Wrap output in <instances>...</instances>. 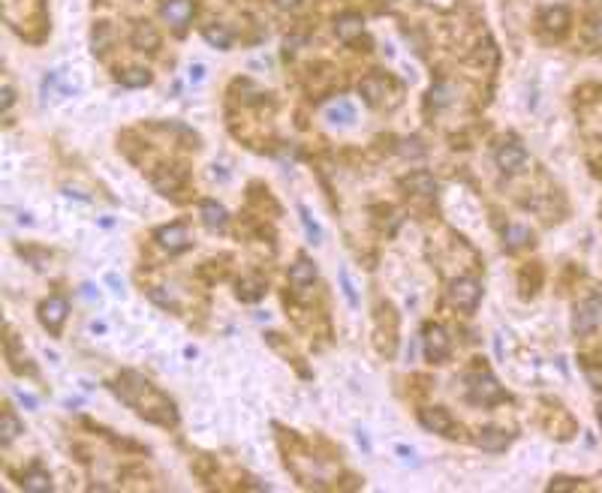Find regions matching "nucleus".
<instances>
[{
    "instance_id": "5",
    "label": "nucleus",
    "mask_w": 602,
    "mask_h": 493,
    "mask_svg": "<svg viewBox=\"0 0 602 493\" xmlns=\"http://www.w3.org/2000/svg\"><path fill=\"white\" fill-rule=\"evenodd\" d=\"M425 358L428 361H443L446 355H449V337H446V331L440 325H428L425 328Z\"/></svg>"
},
{
    "instance_id": "28",
    "label": "nucleus",
    "mask_w": 602,
    "mask_h": 493,
    "mask_svg": "<svg viewBox=\"0 0 602 493\" xmlns=\"http://www.w3.org/2000/svg\"><path fill=\"white\" fill-rule=\"evenodd\" d=\"M400 154L404 156H425V148L416 142V139H410V142H404V148H400Z\"/></svg>"
},
{
    "instance_id": "15",
    "label": "nucleus",
    "mask_w": 602,
    "mask_h": 493,
    "mask_svg": "<svg viewBox=\"0 0 602 493\" xmlns=\"http://www.w3.org/2000/svg\"><path fill=\"white\" fill-rule=\"evenodd\" d=\"M133 46L142 49V51H145V49H148V51H151V49H157V46H160V33L154 30V27L148 25V21H145V25H139V27H136V33H133Z\"/></svg>"
},
{
    "instance_id": "24",
    "label": "nucleus",
    "mask_w": 602,
    "mask_h": 493,
    "mask_svg": "<svg viewBox=\"0 0 602 493\" xmlns=\"http://www.w3.org/2000/svg\"><path fill=\"white\" fill-rule=\"evenodd\" d=\"M148 82H151V73H145V70H127L121 75V85H127V87H145Z\"/></svg>"
},
{
    "instance_id": "23",
    "label": "nucleus",
    "mask_w": 602,
    "mask_h": 493,
    "mask_svg": "<svg viewBox=\"0 0 602 493\" xmlns=\"http://www.w3.org/2000/svg\"><path fill=\"white\" fill-rule=\"evenodd\" d=\"M298 214H301V223H305V229H307V238L314 241V244H319V241H322V229L314 223V217H310V211H307L305 205H301V208H298Z\"/></svg>"
},
{
    "instance_id": "4",
    "label": "nucleus",
    "mask_w": 602,
    "mask_h": 493,
    "mask_svg": "<svg viewBox=\"0 0 602 493\" xmlns=\"http://www.w3.org/2000/svg\"><path fill=\"white\" fill-rule=\"evenodd\" d=\"M494 160H497V166L503 172H521L524 166H527V151H524L518 142H503L497 148Z\"/></svg>"
},
{
    "instance_id": "10",
    "label": "nucleus",
    "mask_w": 602,
    "mask_h": 493,
    "mask_svg": "<svg viewBox=\"0 0 602 493\" xmlns=\"http://www.w3.org/2000/svg\"><path fill=\"white\" fill-rule=\"evenodd\" d=\"M362 30H364V18H362V15H355V13H347V15H340L338 21H334V33H338V37H340L343 42L355 39Z\"/></svg>"
},
{
    "instance_id": "33",
    "label": "nucleus",
    "mask_w": 602,
    "mask_h": 493,
    "mask_svg": "<svg viewBox=\"0 0 602 493\" xmlns=\"http://www.w3.org/2000/svg\"><path fill=\"white\" fill-rule=\"evenodd\" d=\"M599 421H602V409H599Z\"/></svg>"
},
{
    "instance_id": "16",
    "label": "nucleus",
    "mask_w": 602,
    "mask_h": 493,
    "mask_svg": "<svg viewBox=\"0 0 602 493\" xmlns=\"http://www.w3.org/2000/svg\"><path fill=\"white\" fill-rule=\"evenodd\" d=\"M202 220L208 229H223L226 226V211L217 201H202Z\"/></svg>"
},
{
    "instance_id": "3",
    "label": "nucleus",
    "mask_w": 602,
    "mask_h": 493,
    "mask_svg": "<svg viewBox=\"0 0 602 493\" xmlns=\"http://www.w3.org/2000/svg\"><path fill=\"white\" fill-rule=\"evenodd\" d=\"M449 298H452V304L455 307H461L467 313H473L479 307V298H482V286L476 283V280H455L452 289H449Z\"/></svg>"
},
{
    "instance_id": "27",
    "label": "nucleus",
    "mask_w": 602,
    "mask_h": 493,
    "mask_svg": "<svg viewBox=\"0 0 602 493\" xmlns=\"http://www.w3.org/2000/svg\"><path fill=\"white\" fill-rule=\"evenodd\" d=\"M587 39H590V46L602 49V18H594L587 25Z\"/></svg>"
},
{
    "instance_id": "21",
    "label": "nucleus",
    "mask_w": 602,
    "mask_h": 493,
    "mask_svg": "<svg viewBox=\"0 0 602 493\" xmlns=\"http://www.w3.org/2000/svg\"><path fill=\"white\" fill-rule=\"evenodd\" d=\"M503 241H506L509 250H518V246H524V244L530 241V229H524V226H509V229L503 232Z\"/></svg>"
},
{
    "instance_id": "29",
    "label": "nucleus",
    "mask_w": 602,
    "mask_h": 493,
    "mask_svg": "<svg viewBox=\"0 0 602 493\" xmlns=\"http://www.w3.org/2000/svg\"><path fill=\"white\" fill-rule=\"evenodd\" d=\"M18 400L25 403L27 409H37V397H30V394H25V391H18Z\"/></svg>"
},
{
    "instance_id": "7",
    "label": "nucleus",
    "mask_w": 602,
    "mask_h": 493,
    "mask_svg": "<svg viewBox=\"0 0 602 493\" xmlns=\"http://www.w3.org/2000/svg\"><path fill=\"white\" fill-rule=\"evenodd\" d=\"M160 13H163V18L169 21V25H175L178 30H184V25L193 15V4L190 0H166V4L160 6Z\"/></svg>"
},
{
    "instance_id": "17",
    "label": "nucleus",
    "mask_w": 602,
    "mask_h": 493,
    "mask_svg": "<svg viewBox=\"0 0 602 493\" xmlns=\"http://www.w3.org/2000/svg\"><path fill=\"white\" fill-rule=\"evenodd\" d=\"M21 487L30 490V493H42V490H51V478H49V473H42V469H30V473L21 478Z\"/></svg>"
},
{
    "instance_id": "22",
    "label": "nucleus",
    "mask_w": 602,
    "mask_h": 493,
    "mask_svg": "<svg viewBox=\"0 0 602 493\" xmlns=\"http://www.w3.org/2000/svg\"><path fill=\"white\" fill-rule=\"evenodd\" d=\"M328 120H334V123H352L355 120V111H352L350 103H338L334 108H328Z\"/></svg>"
},
{
    "instance_id": "26",
    "label": "nucleus",
    "mask_w": 602,
    "mask_h": 493,
    "mask_svg": "<svg viewBox=\"0 0 602 493\" xmlns=\"http://www.w3.org/2000/svg\"><path fill=\"white\" fill-rule=\"evenodd\" d=\"M340 286H343V295H347L350 307H359V298H355V289H352V280L347 274V268H340Z\"/></svg>"
},
{
    "instance_id": "32",
    "label": "nucleus",
    "mask_w": 602,
    "mask_h": 493,
    "mask_svg": "<svg viewBox=\"0 0 602 493\" xmlns=\"http://www.w3.org/2000/svg\"><path fill=\"white\" fill-rule=\"evenodd\" d=\"M398 454H400V457H412V451H410L407 445H400V448H398Z\"/></svg>"
},
{
    "instance_id": "19",
    "label": "nucleus",
    "mask_w": 602,
    "mask_h": 493,
    "mask_svg": "<svg viewBox=\"0 0 602 493\" xmlns=\"http://www.w3.org/2000/svg\"><path fill=\"white\" fill-rule=\"evenodd\" d=\"M452 85H446V82H440V85H434L431 87V94H428V103L434 106V108H443V106H449L452 103Z\"/></svg>"
},
{
    "instance_id": "9",
    "label": "nucleus",
    "mask_w": 602,
    "mask_h": 493,
    "mask_svg": "<svg viewBox=\"0 0 602 493\" xmlns=\"http://www.w3.org/2000/svg\"><path fill=\"white\" fill-rule=\"evenodd\" d=\"M359 91H362V96L367 99V103L376 106L386 96V91H388V78L386 75H367V78H362Z\"/></svg>"
},
{
    "instance_id": "12",
    "label": "nucleus",
    "mask_w": 602,
    "mask_h": 493,
    "mask_svg": "<svg viewBox=\"0 0 602 493\" xmlns=\"http://www.w3.org/2000/svg\"><path fill=\"white\" fill-rule=\"evenodd\" d=\"M422 424L434 433H449L452 430V416L446 409H425L422 412Z\"/></svg>"
},
{
    "instance_id": "14",
    "label": "nucleus",
    "mask_w": 602,
    "mask_h": 493,
    "mask_svg": "<svg viewBox=\"0 0 602 493\" xmlns=\"http://www.w3.org/2000/svg\"><path fill=\"white\" fill-rule=\"evenodd\" d=\"M542 25L554 30V33H563L566 25H570V9L566 6H554V9H545L542 13Z\"/></svg>"
},
{
    "instance_id": "1",
    "label": "nucleus",
    "mask_w": 602,
    "mask_h": 493,
    "mask_svg": "<svg viewBox=\"0 0 602 493\" xmlns=\"http://www.w3.org/2000/svg\"><path fill=\"white\" fill-rule=\"evenodd\" d=\"M596 325H602V295H594L590 301H584V304L575 307L572 331H575V337H587Z\"/></svg>"
},
{
    "instance_id": "31",
    "label": "nucleus",
    "mask_w": 602,
    "mask_h": 493,
    "mask_svg": "<svg viewBox=\"0 0 602 493\" xmlns=\"http://www.w3.org/2000/svg\"><path fill=\"white\" fill-rule=\"evenodd\" d=\"M298 4H301V0H277V6H281V9H295Z\"/></svg>"
},
{
    "instance_id": "8",
    "label": "nucleus",
    "mask_w": 602,
    "mask_h": 493,
    "mask_svg": "<svg viewBox=\"0 0 602 493\" xmlns=\"http://www.w3.org/2000/svg\"><path fill=\"white\" fill-rule=\"evenodd\" d=\"M157 241H160V246H166L169 253H178V250H184V246H187V229L181 226V223L163 226V229H157Z\"/></svg>"
},
{
    "instance_id": "30",
    "label": "nucleus",
    "mask_w": 602,
    "mask_h": 493,
    "mask_svg": "<svg viewBox=\"0 0 602 493\" xmlns=\"http://www.w3.org/2000/svg\"><path fill=\"white\" fill-rule=\"evenodd\" d=\"M190 78H193V82H202V78H205V66H202V63H196L193 70H190Z\"/></svg>"
},
{
    "instance_id": "13",
    "label": "nucleus",
    "mask_w": 602,
    "mask_h": 493,
    "mask_svg": "<svg viewBox=\"0 0 602 493\" xmlns=\"http://www.w3.org/2000/svg\"><path fill=\"white\" fill-rule=\"evenodd\" d=\"M404 187L412 189V193H419V196H434L437 193V181H434L428 172H416V175L404 177Z\"/></svg>"
},
{
    "instance_id": "11",
    "label": "nucleus",
    "mask_w": 602,
    "mask_h": 493,
    "mask_svg": "<svg viewBox=\"0 0 602 493\" xmlns=\"http://www.w3.org/2000/svg\"><path fill=\"white\" fill-rule=\"evenodd\" d=\"M314 280H317V268L310 259H298L293 268H289V283L295 289H305V286L314 283Z\"/></svg>"
},
{
    "instance_id": "20",
    "label": "nucleus",
    "mask_w": 602,
    "mask_h": 493,
    "mask_svg": "<svg viewBox=\"0 0 602 493\" xmlns=\"http://www.w3.org/2000/svg\"><path fill=\"white\" fill-rule=\"evenodd\" d=\"M205 39L211 42V46H217V49H229L232 33H229V27H223V25H211V27H205Z\"/></svg>"
},
{
    "instance_id": "6",
    "label": "nucleus",
    "mask_w": 602,
    "mask_h": 493,
    "mask_svg": "<svg viewBox=\"0 0 602 493\" xmlns=\"http://www.w3.org/2000/svg\"><path fill=\"white\" fill-rule=\"evenodd\" d=\"M39 319H42V325H46L51 334H58L61 325H63V319H66V301H63L61 295L49 298L46 304L39 307Z\"/></svg>"
},
{
    "instance_id": "2",
    "label": "nucleus",
    "mask_w": 602,
    "mask_h": 493,
    "mask_svg": "<svg viewBox=\"0 0 602 493\" xmlns=\"http://www.w3.org/2000/svg\"><path fill=\"white\" fill-rule=\"evenodd\" d=\"M470 400L473 403H497V400H503V388L497 385V379L491 373L479 370V373L470 376Z\"/></svg>"
},
{
    "instance_id": "25",
    "label": "nucleus",
    "mask_w": 602,
    "mask_h": 493,
    "mask_svg": "<svg viewBox=\"0 0 602 493\" xmlns=\"http://www.w3.org/2000/svg\"><path fill=\"white\" fill-rule=\"evenodd\" d=\"M0 433H4V442H13L16 436L21 433V424H18V418L13 416V412H4V428H0Z\"/></svg>"
},
{
    "instance_id": "18",
    "label": "nucleus",
    "mask_w": 602,
    "mask_h": 493,
    "mask_svg": "<svg viewBox=\"0 0 602 493\" xmlns=\"http://www.w3.org/2000/svg\"><path fill=\"white\" fill-rule=\"evenodd\" d=\"M479 445L485 448V451H503V448L509 445V436L503 430H482V436H479Z\"/></svg>"
}]
</instances>
